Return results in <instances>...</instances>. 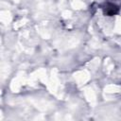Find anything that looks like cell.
Segmentation results:
<instances>
[{"label":"cell","instance_id":"obj_1","mask_svg":"<svg viewBox=\"0 0 121 121\" xmlns=\"http://www.w3.org/2000/svg\"><path fill=\"white\" fill-rule=\"evenodd\" d=\"M101 7H102L101 9H102L104 14L109 15V16L114 15V14L119 12V7L112 2H106Z\"/></svg>","mask_w":121,"mask_h":121}]
</instances>
